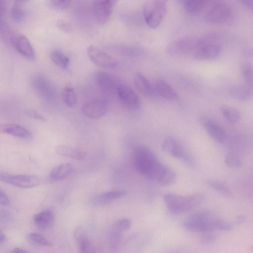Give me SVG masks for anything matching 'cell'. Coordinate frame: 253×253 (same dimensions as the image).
Returning <instances> with one entry per match:
<instances>
[{"label": "cell", "instance_id": "cell-1", "mask_svg": "<svg viewBox=\"0 0 253 253\" xmlns=\"http://www.w3.org/2000/svg\"><path fill=\"white\" fill-rule=\"evenodd\" d=\"M133 162L139 172L161 185H171L175 180L176 175L173 170L162 164L151 150L145 145L135 147Z\"/></svg>", "mask_w": 253, "mask_h": 253}, {"label": "cell", "instance_id": "cell-2", "mask_svg": "<svg viewBox=\"0 0 253 253\" xmlns=\"http://www.w3.org/2000/svg\"><path fill=\"white\" fill-rule=\"evenodd\" d=\"M223 40L221 34L215 32H209L199 37L194 58L200 60L216 58L221 52Z\"/></svg>", "mask_w": 253, "mask_h": 253}, {"label": "cell", "instance_id": "cell-3", "mask_svg": "<svg viewBox=\"0 0 253 253\" xmlns=\"http://www.w3.org/2000/svg\"><path fill=\"white\" fill-rule=\"evenodd\" d=\"M204 198V195L201 193L183 196L168 192L164 195L168 210L173 214H180L191 210L198 206Z\"/></svg>", "mask_w": 253, "mask_h": 253}, {"label": "cell", "instance_id": "cell-4", "mask_svg": "<svg viewBox=\"0 0 253 253\" xmlns=\"http://www.w3.org/2000/svg\"><path fill=\"white\" fill-rule=\"evenodd\" d=\"M219 219L211 211H201L191 214L184 221L183 225L190 231L204 233L217 230Z\"/></svg>", "mask_w": 253, "mask_h": 253}, {"label": "cell", "instance_id": "cell-5", "mask_svg": "<svg viewBox=\"0 0 253 253\" xmlns=\"http://www.w3.org/2000/svg\"><path fill=\"white\" fill-rule=\"evenodd\" d=\"M167 7V1L164 0H148L144 3L143 14L150 28L156 29L160 25L166 15Z\"/></svg>", "mask_w": 253, "mask_h": 253}, {"label": "cell", "instance_id": "cell-6", "mask_svg": "<svg viewBox=\"0 0 253 253\" xmlns=\"http://www.w3.org/2000/svg\"><path fill=\"white\" fill-rule=\"evenodd\" d=\"M32 88L42 100L51 102L56 98L57 91L54 84L45 76L36 74L31 79Z\"/></svg>", "mask_w": 253, "mask_h": 253}, {"label": "cell", "instance_id": "cell-7", "mask_svg": "<svg viewBox=\"0 0 253 253\" xmlns=\"http://www.w3.org/2000/svg\"><path fill=\"white\" fill-rule=\"evenodd\" d=\"M199 37H187L174 41L167 47V52L173 56H194Z\"/></svg>", "mask_w": 253, "mask_h": 253}, {"label": "cell", "instance_id": "cell-8", "mask_svg": "<svg viewBox=\"0 0 253 253\" xmlns=\"http://www.w3.org/2000/svg\"><path fill=\"white\" fill-rule=\"evenodd\" d=\"M162 149L165 152L181 161L189 167H193L195 165L194 158L173 137L168 136L164 139Z\"/></svg>", "mask_w": 253, "mask_h": 253}, {"label": "cell", "instance_id": "cell-9", "mask_svg": "<svg viewBox=\"0 0 253 253\" xmlns=\"http://www.w3.org/2000/svg\"><path fill=\"white\" fill-rule=\"evenodd\" d=\"M231 15L232 10L229 4L222 1H215L206 13L204 18L209 23L218 24L228 20Z\"/></svg>", "mask_w": 253, "mask_h": 253}, {"label": "cell", "instance_id": "cell-10", "mask_svg": "<svg viewBox=\"0 0 253 253\" xmlns=\"http://www.w3.org/2000/svg\"><path fill=\"white\" fill-rule=\"evenodd\" d=\"M0 179L3 182L21 188H30L38 186L41 182L39 177L32 175L9 174L0 172Z\"/></svg>", "mask_w": 253, "mask_h": 253}, {"label": "cell", "instance_id": "cell-11", "mask_svg": "<svg viewBox=\"0 0 253 253\" xmlns=\"http://www.w3.org/2000/svg\"><path fill=\"white\" fill-rule=\"evenodd\" d=\"M95 78L100 90L104 95L110 96L117 94L121 84L114 76L100 71L96 73Z\"/></svg>", "mask_w": 253, "mask_h": 253}, {"label": "cell", "instance_id": "cell-12", "mask_svg": "<svg viewBox=\"0 0 253 253\" xmlns=\"http://www.w3.org/2000/svg\"><path fill=\"white\" fill-rule=\"evenodd\" d=\"M87 54L90 59L99 66L113 69L117 65V62L115 58L95 46H88Z\"/></svg>", "mask_w": 253, "mask_h": 253}, {"label": "cell", "instance_id": "cell-13", "mask_svg": "<svg viewBox=\"0 0 253 253\" xmlns=\"http://www.w3.org/2000/svg\"><path fill=\"white\" fill-rule=\"evenodd\" d=\"M108 108L107 102L102 99H94L86 101L83 104L81 111L86 117L97 119L103 116Z\"/></svg>", "mask_w": 253, "mask_h": 253}, {"label": "cell", "instance_id": "cell-14", "mask_svg": "<svg viewBox=\"0 0 253 253\" xmlns=\"http://www.w3.org/2000/svg\"><path fill=\"white\" fill-rule=\"evenodd\" d=\"M117 1L113 0H96L92 3L95 18L98 23L105 24L109 19Z\"/></svg>", "mask_w": 253, "mask_h": 253}, {"label": "cell", "instance_id": "cell-15", "mask_svg": "<svg viewBox=\"0 0 253 253\" xmlns=\"http://www.w3.org/2000/svg\"><path fill=\"white\" fill-rule=\"evenodd\" d=\"M117 95L121 102L130 109L136 110L141 106L139 96L128 85L121 84L118 88Z\"/></svg>", "mask_w": 253, "mask_h": 253}, {"label": "cell", "instance_id": "cell-16", "mask_svg": "<svg viewBox=\"0 0 253 253\" xmlns=\"http://www.w3.org/2000/svg\"><path fill=\"white\" fill-rule=\"evenodd\" d=\"M11 45L22 56L29 60H34L36 54L29 40L23 34L16 33L11 43Z\"/></svg>", "mask_w": 253, "mask_h": 253}, {"label": "cell", "instance_id": "cell-17", "mask_svg": "<svg viewBox=\"0 0 253 253\" xmlns=\"http://www.w3.org/2000/svg\"><path fill=\"white\" fill-rule=\"evenodd\" d=\"M200 121L210 136L216 142L222 143L225 138V132L221 126L213 119L202 116Z\"/></svg>", "mask_w": 253, "mask_h": 253}, {"label": "cell", "instance_id": "cell-18", "mask_svg": "<svg viewBox=\"0 0 253 253\" xmlns=\"http://www.w3.org/2000/svg\"><path fill=\"white\" fill-rule=\"evenodd\" d=\"M126 194V191L122 190H112L92 197L89 202L95 206L105 205L125 196Z\"/></svg>", "mask_w": 253, "mask_h": 253}, {"label": "cell", "instance_id": "cell-19", "mask_svg": "<svg viewBox=\"0 0 253 253\" xmlns=\"http://www.w3.org/2000/svg\"><path fill=\"white\" fill-rule=\"evenodd\" d=\"M0 129L3 133L24 139H30L32 137L31 132L27 129L15 124H3L1 126Z\"/></svg>", "mask_w": 253, "mask_h": 253}, {"label": "cell", "instance_id": "cell-20", "mask_svg": "<svg viewBox=\"0 0 253 253\" xmlns=\"http://www.w3.org/2000/svg\"><path fill=\"white\" fill-rule=\"evenodd\" d=\"M134 84L136 89L143 96L152 97L155 95V89L149 81L140 73H136L134 76Z\"/></svg>", "mask_w": 253, "mask_h": 253}, {"label": "cell", "instance_id": "cell-21", "mask_svg": "<svg viewBox=\"0 0 253 253\" xmlns=\"http://www.w3.org/2000/svg\"><path fill=\"white\" fill-rule=\"evenodd\" d=\"M54 220V213L52 210L46 209L37 214L34 217L35 224L39 228L45 230L52 225Z\"/></svg>", "mask_w": 253, "mask_h": 253}, {"label": "cell", "instance_id": "cell-22", "mask_svg": "<svg viewBox=\"0 0 253 253\" xmlns=\"http://www.w3.org/2000/svg\"><path fill=\"white\" fill-rule=\"evenodd\" d=\"M73 170V166L70 163L61 164L52 169L49 175V179L52 182L62 180L69 176Z\"/></svg>", "mask_w": 253, "mask_h": 253}, {"label": "cell", "instance_id": "cell-23", "mask_svg": "<svg viewBox=\"0 0 253 253\" xmlns=\"http://www.w3.org/2000/svg\"><path fill=\"white\" fill-rule=\"evenodd\" d=\"M55 151L61 156L74 160H82L86 157L85 151L70 146H58L56 148Z\"/></svg>", "mask_w": 253, "mask_h": 253}, {"label": "cell", "instance_id": "cell-24", "mask_svg": "<svg viewBox=\"0 0 253 253\" xmlns=\"http://www.w3.org/2000/svg\"><path fill=\"white\" fill-rule=\"evenodd\" d=\"M123 232L116 221L111 226L109 234L110 253H118Z\"/></svg>", "mask_w": 253, "mask_h": 253}, {"label": "cell", "instance_id": "cell-25", "mask_svg": "<svg viewBox=\"0 0 253 253\" xmlns=\"http://www.w3.org/2000/svg\"><path fill=\"white\" fill-rule=\"evenodd\" d=\"M157 92L163 98L168 100H175L177 93L174 88L166 81L162 79L158 80L155 83Z\"/></svg>", "mask_w": 253, "mask_h": 253}, {"label": "cell", "instance_id": "cell-26", "mask_svg": "<svg viewBox=\"0 0 253 253\" xmlns=\"http://www.w3.org/2000/svg\"><path fill=\"white\" fill-rule=\"evenodd\" d=\"M229 93L233 98L241 101H247L253 95L245 85H240L231 86L229 88Z\"/></svg>", "mask_w": 253, "mask_h": 253}, {"label": "cell", "instance_id": "cell-27", "mask_svg": "<svg viewBox=\"0 0 253 253\" xmlns=\"http://www.w3.org/2000/svg\"><path fill=\"white\" fill-rule=\"evenodd\" d=\"M208 1L204 0H187L182 1L185 10L191 15L199 14L206 6Z\"/></svg>", "mask_w": 253, "mask_h": 253}, {"label": "cell", "instance_id": "cell-28", "mask_svg": "<svg viewBox=\"0 0 253 253\" xmlns=\"http://www.w3.org/2000/svg\"><path fill=\"white\" fill-rule=\"evenodd\" d=\"M51 61L63 69H67L70 65V59L62 51L59 49L52 50L49 54Z\"/></svg>", "mask_w": 253, "mask_h": 253}, {"label": "cell", "instance_id": "cell-29", "mask_svg": "<svg viewBox=\"0 0 253 253\" xmlns=\"http://www.w3.org/2000/svg\"><path fill=\"white\" fill-rule=\"evenodd\" d=\"M241 72L245 86L253 95V66L249 62L243 63L241 67Z\"/></svg>", "mask_w": 253, "mask_h": 253}, {"label": "cell", "instance_id": "cell-30", "mask_svg": "<svg viewBox=\"0 0 253 253\" xmlns=\"http://www.w3.org/2000/svg\"><path fill=\"white\" fill-rule=\"evenodd\" d=\"M220 111L223 117L229 123L235 124L240 119V113L237 109L234 107L222 105L220 107Z\"/></svg>", "mask_w": 253, "mask_h": 253}, {"label": "cell", "instance_id": "cell-31", "mask_svg": "<svg viewBox=\"0 0 253 253\" xmlns=\"http://www.w3.org/2000/svg\"><path fill=\"white\" fill-rule=\"evenodd\" d=\"M25 1L15 0L11 7L10 16L16 23L22 22L25 17Z\"/></svg>", "mask_w": 253, "mask_h": 253}, {"label": "cell", "instance_id": "cell-32", "mask_svg": "<svg viewBox=\"0 0 253 253\" xmlns=\"http://www.w3.org/2000/svg\"><path fill=\"white\" fill-rule=\"evenodd\" d=\"M16 32L5 21H0V35L1 39L6 43L11 45Z\"/></svg>", "mask_w": 253, "mask_h": 253}, {"label": "cell", "instance_id": "cell-33", "mask_svg": "<svg viewBox=\"0 0 253 253\" xmlns=\"http://www.w3.org/2000/svg\"><path fill=\"white\" fill-rule=\"evenodd\" d=\"M208 185L213 190L225 197H230L232 195L229 187L224 182L218 180H208Z\"/></svg>", "mask_w": 253, "mask_h": 253}, {"label": "cell", "instance_id": "cell-34", "mask_svg": "<svg viewBox=\"0 0 253 253\" xmlns=\"http://www.w3.org/2000/svg\"><path fill=\"white\" fill-rule=\"evenodd\" d=\"M61 97L64 103L68 107H74L77 103V95L74 89L71 87L66 86L63 89Z\"/></svg>", "mask_w": 253, "mask_h": 253}, {"label": "cell", "instance_id": "cell-35", "mask_svg": "<svg viewBox=\"0 0 253 253\" xmlns=\"http://www.w3.org/2000/svg\"><path fill=\"white\" fill-rule=\"evenodd\" d=\"M28 241L33 245L38 247H50L52 244L49 240L43 235L36 232L27 235Z\"/></svg>", "mask_w": 253, "mask_h": 253}, {"label": "cell", "instance_id": "cell-36", "mask_svg": "<svg viewBox=\"0 0 253 253\" xmlns=\"http://www.w3.org/2000/svg\"><path fill=\"white\" fill-rule=\"evenodd\" d=\"M79 245L80 253H96L94 246L86 237H80Z\"/></svg>", "mask_w": 253, "mask_h": 253}, {"label": "cell", "instance_id": "cell-37", "mask_svg": "<svg viewBox=\"0 0 253 253\" xmlns=\"http://www.w3.org/2000/svg\"><path fill=\"white\" fill-rule=\"evenodd\" d=\"M50 7L57 10H65L71 5L72 1L68 0H50L47 1Z\"/></svg>", "mask_w": 253, "mask_h": 253}, {"label": "cell", "instance_id": "cell-38", "mask_svg": "<svg viewBox=\"0 0 253 253\" xmlns=\"http://www.w3.org/2000/svg\"><path fill=\"white\" fill-rule=\"evenodd\" d=\"M225 165L230 168H240L242 165V161L240 158L236 154L228 153L224 159Z\"/></svg>", "mask_w": 253, "mask_h": 253}, {"label": "cell", "instance_id": "cell-39", "mask_svg": "<svg viewBox=\"0 0 253 253\" xmlns=\"http://www.w3.org/2000/svg\"><path fill=\"white\" fill-rule=\"evenodd\" d=\"M116 222L123 232L128 230L131 225V220L127 218H123L116 221Z\"/></svg>", "mask_w": 253, "mask_h": 253}, {"label": "cell", "instance_id": "cell-40", "mask_svg": "<svg viewBox=\"0 0 253 253\" xmlns=\"http://www.w3.org/2000/svg\"><path fill=\"white\" fill-rule=\"evenodd\" d=\"M57 27L61 31L66 33H70L72 31V28L70 23L63 19H59L56 23Z\"/></svg>", "mask_w": 253, "mask_h": 253}, {"label": "cell", "instance_id": "cell-41", "mask_svg": "<svg viewBox=\"0 0 253 253\" xmlns=\"http://www.w3.org/2000/svg\"><path fill=\"white\" fill-rule=\"evenodd\" d=\"M216 239V235L210 232L204 233L201 237V242L204 244H210L213 243Z\"/></svg>", "mask_w": 253, "mask_h": 253}, {"label": "cell", "instance_id": "cell-42", "mask_svg": "<svg viewBox=\"0 0 253 253\" xmlns=\"http://www.w3.org/2000/svg\"><path fill=\"white\" fill-rule=\"evenodd\" d=\"M25 114L28 117L35 119L45 121L44 118L38 111L33 109H27L25 111Z\"/></svg>", "mask_w": 253, "mask_h": 253}, {"label": "cell", "instance_id": "cell-43", "mask_svg": "<svg viewBox=\"0 0 253 253\" xmlns=\"http://www.w3.org/2000/svg\"><path fill=\"white\" fill-rule=\"evenodd\" d=\"M232 224L228 221L220 219L217 223V230L227 231L231 230Z\"/></svg>", "mask_w": 253, "mask_h": 253}, {"label": "cell", "instance_id": "cell-44", "mask_svg": "<svg viewBox=\"0 0 253 253\" xmlns=\"http://www.w3.org/2000/svg\"><path fill=\"white\" fill-rule=\"evenodd\" d=\"M10 200L7 196L1 190H0V204L3 206H9Z\"/></svg>", "mask_w": 253, "mask_h": 253}, {"label": "cell", "instance_id": "cell-45", "mask_svg": "<svg viewBox=\"0 0 253 253\" xmlns=\"http://www.w3.org/2000/svg\"><path fill=\"white\" fill-rule=\"evenodd\" d=\"M6 11V4L5 0L0 1V21H5Z\"/></svg>", "mask_w": 253, "mask_h": 253}, {"label": "cell", "instance_id": "cell-46", "mask_svg": "<svg viewBox=\"0 0 253 253\" xmlns=\"http://www.w3.org/2000/svg\"><path fill=\"white\" fill-rule=\"evenodd\" d=\"M243 55L247 58L253 56V49L251 47H245L242 50Z\"/></svg>", "mask_w": 253, "mask_h": 253}, {"label": "cell", "instance_id": "cell-47", "mask_svg": "<svg viewBox=\"0 0 253 253\" xmlns=\"http://www.w3.org/2000/svg\"><path fill=\"white\" fill-rule=\"evenodd\" d=\"M0 220L4 222H8L11 221V217L8 213H1L0 214Z\"/></svg>", "mask_w": 253, "mask_h": 253}, {"label": "cell", "instance_id": "cell-48", "mask_svg": "<svg viewBox=\"0 0 253 253\" xmlns=\"http://www.w3.org/2000/svg\"><path fill=\"white\" fill-rule=\"evenodd\" d=\"M242 2L248 9L253 11V0H244Z\"/></svg>", "mask_w": 253, "mask_h": 253}, {"label": "cell", "instance_id": "cell-49", "mask_svg": "<svg viewBox=\"0 0 253 253\" xmlns=\"http://www.w3.org/2000/svg\"><path fill=\"white\" fill-rule=\"evenodd\" d=\"M10 253H28L22 249L16 248L14 249Z\"/></svg>", "mask_w": 253, "mask_h": 253}, {"label": "cell", "instance_id": "cell-50", "mask_svg": "<svg viewBox=\"0 0 253 253\" xmlns=\"http://www.w3.org/2000/svg\"><path fill=\"white\" fill-rule=\"evenodd\" d=\"M6 240V237L3 233L0 232V244H3Z\"/></svg>", "mask_w": 253, "mask_h": 253}, {"label": "cell", "instance_id": "cell-51", "mask_svg": "<svg viewBox=\"0 0 253 253\" xmlns=\"http://www.w3.org/2000/svg\"><path fill=\"white\" fill-rule=\"evenodd\" d=\"M251 249L252 251H253V245L252 246V247H251Z\"/></svg>", "mask_w": 253, "mask_h": 253}]
</instances>
